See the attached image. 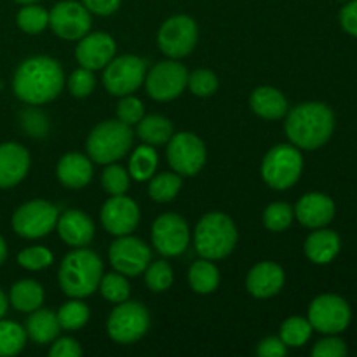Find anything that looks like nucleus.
<instances>
[{
    "mask_svg": "<svg viewBox=\"0 0 357 357\" xmlns=\"http://www.w3.org/2000/svg\"><path fill=\"white\" fill-rule=\"evenodd\" d=\"M65 87V72L54 58L31 56L20 63L13 77L16 98L28 105H44L56 100Z\"/></svg>",
    "mask_w": 357,
    "mask_h": 357,
    "instance_id": "obj_1",
    "label": "nucleus"
},
{
    "mask_svg": "<svg viewBox=\"0 0 357 357\" xmlns=\"http://www.w3.org/2000/svg\"><path fill=\"white\" fill-rule=\"evenodd\" d=\"M284 131L291 145L303 150H317L326 145L335 131V114L328 105L307 101L288 110Z\"/></svg>",
    "mask_w": 357,
    "mask_h": 357,
    "instance_id": "obj_2",
    "label": "nucleus"
},
{
    "mask_svg": "<svg viewBox=\"0 0 357 357\" xmlns=\"http://www.w3.org/2000/svg\"><path fill=\"white\" fill-rule=\"evenodd\" d=\"M103 275V261L87 248H75L65 255L58 272L59 288L70 298H86L98 289Z\"/></svg>",
    "mask_w": 357,
    "mask_h": 357,
    "instance_id": "obj_3",
    "label": "nucleus"
},
{
    "mask_svg": "<svg viewBox=\"0 0 357 357\" xmlns=\"http://www.w3.org/2000/svg\"><path fill=\"white\" fill-rule=\"evenodd\" d=\"M194 244L201 258L223 260L237 244L236 223L225 213H208L195 225Z\"/></svg>",
    "mask_w": 357,
    "mask_h": 357,
    "instance_id": "obj_4",
    "label": "nucleus"
},
{
    "mask_svg": "<svg viewBox=\"0 0 357 357\" xmlns=\"http://www.w3.org/2000/svg\"><path fill=\"white\" fill-rule=\"evenodd\" d=\"M135 135L131 126L124 124L119 119H108L94 126L93 131L87 136V153L89 159L98 164L117 162L131 150Z\"/></svg>",
    "mask_w": 357,
    "mask_h": 357,
    "instance_id": "obj_5",
    "label": "nucleus"
},
{
    "mask_svg": "<svg viewBox=\"0 0 357 357\" xmlns=\"http://www.w3.org/2000/svg\"><path fill=\"white\" fill-rule=\"evenodd\" d=\"M303 157L295 145H275L265 153L261 162V178L274 190H286L300 180Z\"/></svg>",
    "mask_w": 357,
    "mask_h": 357,
    "instance_id": "obj_6",
    "label": "nucleus"
},
{
    "mask_svg": "<svg viewBox=\"0 0 357 357\" xmlns=\"http://www.w3.org/2000/svg\"><path fill=\"white\" fill-rule=\"evenodd\" d=\"M150 326L149 310L139 302L117 303L112 314L108 316L107 330L108 335L117 344H135L139 338L145 337Z\"/></svg>",
    "mask_w": 357,
    "mask_h": 357,
    "instance_id": "obj_7",
    "label": "nucleus"
},
{
    "mask_svg": "<svg viewBox=\"0 0 357 357\" xmlns=\"http://www.w3.org/2000/svg\"><path fill=\"white\" fill-rule=\"evenodd\" d=\"M58 208L52 202L44 201V199H33L14 211L13 220V230L20 237L24 239H40L45 237L58 222Z\"/></svg>",
    "mask_w": 357,
    "mask_h": 357,
    "instance_id": "obj_8",
    "label": "nucleus"
},
{
    "mask_svg": "<svg viewBox=\"0 0 357 357\" xmlns=\"http://www.w3.org/2000/svg\"><path fill=\"white\" fill-rule=\"evenodd\" d=\"M197 38V23L187 14H176L160 24L157 44L160 51L171 59H180L194 51Z\"/></svg>",
    "mask_w": 357,
    "mask_h": 357,
    "instance_id": "obj_9",
    "label": "nucleus"
},
{
    "mask_svg": "<svg viewBox=\"0 0 357 357\" xmlns=\"http://www.w3.org/2000/svg\"><path fill=\"white\" fill-rule=\"evenodd\" d=\"M146 63L139 56L124 54L114 58L103 68V86L114 96H128L143 84Z\"/></svg>",
    "mask_w": 357,
    "mask_h": 357,
    "instance_id": "obj_10",
    "label": "nucleus"
},
{
    "mask_svg": "<svg viewBox=\"0 0 357 357\" xmlns=\"http://www.w3.org/2000/svg\"><path fill=\"white\" fill-rule=\"evenodd\" d=\"M167 160L180 176H195L206 164V145L194 132H176L167 142Z\"/></svg>",
    "mask_w": 357,
    "mask_h": 357,
    "instance_id": "obj_11",
    "label": "nucleus"
},
{
    "mask_svg": "<svg viewBox=\"0 0 357 357\" xmlns=\"http://www.w3.org/2000/svg\"><path fill=\"white\" fill-rule=\"evenodd\" d=\"M146 93L155 101L176 100L185 91L188 82V72L181 63L160 61L150 68L145 75Z\"/></svg>",
    "mask_w": 357,
    "mask_h": 357,
    "instance_id": "obj_12",
    "label": "nucleus"
},
{
    "mask_svg": "<svg viewBox=\"0 0 357 357\" xmlns=\"http://www.w3.org/2000/svg\"><path fill=\"white\" fill-rule=\"evenodd\" d=\"M351 307L338 295H321L309 307V323L324 335H338L351 324Z\"/></svg>",
    "mask_w": 357,
    "mask_h": 357,
    "instance_id": "obj_13",
    "label": "nucleus"
},
{
    "mask_svg": "<svg viewBox=\"0 0 357 357\" xmlns=\"http://www.w3.org/2000/svg\"><path fill=\"white\" fill-rule=\"evenodd\" d=\"M49 26L63 40H80L91 30V13L75 0H61L49 10Z\"/></svg>",
    "mask_w": 357,
    "mask_h": 357,
    "instance_id": "obj_14",
    "label": "nucleus"
},
{
    "mask_svg": "<svg viewBox=\"0 0 357 357\" xmlns=\"http://www.w3.org/2000/svg\"><path fill=\"white\" fill-rule=\"evenodd\" d=\"M108 258H110V264L115 272H121L122 275H128V278H135V275L145 272L152 260V253L142 239L128 234V236H119V239L112 243L110 250H108Z\"/></svg>",
    "mask_w": 357,
    "mask_h": 357,
    "instance_id": "obj_15",
    "label": "nucleus"
},
{
    "mask_svg": "<svg viewBox=\"0 0 357 357\" xmlns=\"http://www.w3.org/2000/svg\"><path fill=\"white\" fill-rule=\"evenodd\" d=\"M190 243V230L187 222L176 213H164L157 216L152 225V244L162 257H178Z\"/></svg>",
    "mask_w": 357,
    "mask_h": 357,
    "instance_id": "obj_16",
    "label": "nucleus"
},
{
    "mask_svg": "<svg viewBox=\"0 0 357 357\" xmlns=\"http://www.w3.org/2000/svg\"><path fill=\"white\" fill-rule=\"evenodd\" d=\"M101 223L112 236H128L139 223L138 204L126 194L112 195L101 208Z\"/></svg>",
    "mask_w": 357,
    "mask_h": 357,
    "instance_id": "obj_17",
    "label": "nucleus"
},
{
    "mask_svg": "<svg viewBox=\"0 0 357 357\" xmlns=\"http://www.w3.org/2000/svg\"><path fill=\"white\" fill-rule=\"evenodd\" d=\"M115 51H117V45L112 35L105 31H93V33L84 35L79 40L75 58L82 68L96 72V70H103L114 59Z\"/></svg>",
    "mask_w": 357,
    "mask_h": 357,
    "instance_id": "obj_18",
    "label": "nucleus"
},
{
    "mask_svg": "<svg viewBox=\"0 0 357 357\" xmlns=\"http://www.w3.org/2000/svg\"><path fill=\"white\" fill-rule=\"evenodd\" d=\"M30 153L23 145L7 142L0 145V188H13L30 169Z\"/></svg>",
    "mask_w": 357,
    "mask_h": 357,
    "instance_id": "obj_19",
    "label": "nucleus"
},
{
    "mask_svg": "<svg viewBox=\"0 0 357 357\" xmlns=\"http://www.w3.org/2000/svg\"><path fill=\"white\" fill-rule=\"evenodd\" d=\"M335 202L328 195L319 192H310L298 199L295 206V216L303 227L309 229H321L331 223L335 218Z\"/></svg>",
    "mask_w": 357,
    "mask_h": 357,
    "instance_id": "obj_20",
    "label": "nucleus"
},
{
    "mask_svg": "<svg viewBox=\"0 0 357 357\" xmlns=\"http://www.w3.org/2000/svg\"><path fill=\"white\" fill-rule=\"evenodd\" d=\"M284 271L274 261H261L250 271L246 278V288L255 298H272L284 286Z\"/></svg>",
    "mask_w": 357,
    "mask_h": 357,
    "instance_id": "obj_21",
    "label": "nucleus"
},
{
    "mask_svg": "<svg viewBox=\"0 0 357 357\" xmlns=\"http://www.w3.org/2000/svg\"><path fill=\"white\" fill-rule=\"evenodd\" d=\"M56 229H58L63 243L72 248L87 246L94 237L93 220L80 209H68L63 215H59Z\"/></svg>",
    "mask_w": 357,
    "mask_h": 357,
    "instance_id": "obj_22",
    "label": "nucleus"
},
{
    "mask_svg": "<svg viewBox=\"0 0 357 357\" xmlns=\"http://www.w3.org/2000/svg\"><path fill=\"white\" fill-rule=\"evenodd\" d=\"M56 174H58V180L61 181L63 187L79 190V188L89 185L91 178H93V162H91L89 157L82 155V153H65L58 160Z\"/></svg>",
    "mask_w": 357,
    "mask_h": 357,
    "instance_id": "obj_23",
    "label": "nucleus"
},
{
    "mask_svg": "<svg viewBox=\"0 0 357 357\" xmlns=\"http://www.w3.org/2000/svg\"><path fill=\"white\" fill-rule=\"evenodd\" d=\"M250 107L258 117L265 121H279L289 110L284 94L271 86L257 87L250 96Z\"/></svg>",
    "mask_w": 357,
    "mask_h": 357,
    "instance_id": "obj_24",
    "label": "nucleus"
},
{
    "mask_svg": "<svg viewBox=\"0 0 357 357\" xmlns=\"http://www.w3.org/2000/svg\"><path fill=\"white\" fill-rule=\"evenodd\" d=\"M342 241L337 232L328 229H316V232L310 234L303 244V251H305L307 258L312 264L317 265H326L337 258L340 253Z\"/></svg>",
    "mask_w": 357,
    "mask_h": 357,
    "instance_id": "obj_25",
    "label": "nucleus"
},
{
    "mask_svg": "<svg viewBox=\"0 0 357 357\" xmlns=\"http://www.w3.org/2000/svg\"><path fill=\"white\" fill-rule=\"evenodd\" d=\"M24 331H26V337H30L35 344L47 345L58 338L61 326H59L58 316L52 310L37 309L28 316Z\"/></svg>",
    "mask_w": 357,
    "mask_h": 357,
    "instance_id": "obj_26",
    "label": "nucleus"
},
{
    "mask_svg": "<svg viewBox=\"0 0 357 357\" xmlns=\"http://www.w3.org/2000/svg\"><path fill=\"white\" fill-rule=\"evenodd\" d=\"M45 293L40 282L33 279H21L16 284H13L9 293V303L20 312H33L40 309L44 303Z\"/></svg>",
    "mask_w": 357,
    "mask_h": 357,
    "instance_id": "obj_27",
    "label": "nucleus"
},
{
    "mask_svg": "<svg viewBox=\"0 0 357 357\" xmlns=\"http://www.w3.org/2000/svg\"><path fill=\"white\" fill-rule=\"evenodd\" d=\"M188 284L199 295H209L216 291L220 284V272L213 260H197L188 268Z\"/></svg>",
    "mask_w": 357,
    "mask_h": 357,
    "instance_id": "obj_28",
    "label": "nucleus"
},
{
    "mask_svg": "<svg viewBox=\"0 0 357 357\" xmlns=\"http://www.w3.org/2000/svg\"><path fill=\"white\" fill-rule=\"evenodd\" d=\"M173 135V122L164 115H143L138 122V136L146 145H164Z\"/></svg>",
    "mask_w": 357,
    "mask_h": 357,
    "instance_id": "obj_29",
    "label": "nucleus"
},
{
    "mask_svg": "<svg viewBox=\"0 0 357 357\" xmlns=\"http://www.w3.org/2000/svg\"><path fill=\"white\" fill-rule=\"evenodd\" d=\"M157 164H159V155L152 145L136 146L129 160V176L135 178L136 181L150 180L155 173Z\"/></svg>",
    "mask_w": 357,
    "mask_h": 357,
    "instance_id": "obj_30",
    "label": "nucleus"
},
{
    "mask_svg": "<svg viewBox=\"0 0 357 357\" xmlns=\"http://www.w3.org/2000/svg\"><path fill=\"white\" fill-rule=\"evenodd\" d=\"M26 345V331L14 321L0 319V357L17 356Z\"/></svg>",
    "mask_w": 357,
    "mask_h": 357,
    "instance_id": "obj_31",
    "label": "nucleus"
},
{
    "mask_svg": "<svg viewBox=\"0 0 357 357\" xmlns=\"http://www.w3.org/2000/svg\"><path fill=\"white\" fill-rule=\"evenodd\" d=\"M312 330L314 328L309 323V319L293 316L281 324V335H279V338L284 342L286 347H303L310 340V337H312Z\"/></svg>",
    "mask_w": 357,
    "mask_h": 357,
    "instance_id": "obj_32",
    "label": "nucleus"
},
{
    "mask_svg": "<svg viewBox=\"0 0 357 357\" xmlns=\"http://www.w3.org/2000/svg\"><path fill=\"white\" fill-rule=\"evenodd\" d=\"M181 176L178 173H160L150 178L149 195L155 202H169L180 194Z\"/></svg>",
    "mask_w": 357,
    "mask_h": 357,
    "instance_id": "obj_33",
    "label": "nucleus"
},
{
    "mask_svg": "<svg viewBox=\"0 0 357 357\" xmlns=\"http://www.w3.org/2000/svg\"><path fill=\"white\" fill-rule=\"evenodd\" d=\"M16 23L24 33L37 35L49 26V10L37 3H26L17 13Z\"/></svg>",
    "mask_w": 357,
    "mask_h": 357,
    "instance_id": "obj_34",
    "label": "nucleus"
},
{
    "mask_svg": "<svg viewBox=\"0 0 357 357\" xmlns=\"http://www.w3.org/2000/svg\"><path fill=\"white\" fill-rule=\"evenodd\" d=\"M58 321L61 330L68 331H77L82 326H86V323L89 321V307L84 302H80V298H73L70 302H66L65 305H61V309L58 310Z\"/></svg>",
    "mask_w": 357,
    "mask_h": 357,
    "instance_id": "obj_35",
    "label": "nucleus"
},
{
    "mask_svg": "<svg viewBox=\"0 0 357 357\" xmlns=\"http://www.w3.org/2000/svg\"><path fill=\"white\" fill-rule=\"evenodd\" d=\"M98 289H100L105 300H108L110 303H115V305L129 300V295H131L128 279L121 272H110V274L101 275Z\"/></svg>",
    "mask_w": 357,
    "mask_h": 357,
    "instance_id": "obj_36",
    "label": "nucleus"
},
{
    "mask_svg": "<svg viewBox=\"0 0 357 357\" xmlns=\"http://www.w3.org/2000/svg\"><path fill=\"white\" fill-rule=\"evenodd\" d=\"M143 274H145V282L150 291L162 293L173 286V268H171V265L166 260H157L149 264V267L145 268Z\"/></svg>",
    "mask_w": 357,
    "mask_h": 357,
    "instance_id": "obj_37",
    "label": "nucleus"
},
{
    "mask_svg": "<svg viewBox=\"0 0 357 357\" xmlns=\"http://www.w3.org/2000/svg\"><path fill=\"white\" fill-rule=\"evenodd\" d=\"M295 213L293 208L286 202H272L264 211V225L271 232H284L293 223Z\"/></svg>",
    "mask_w": 357,
    "mask_h": 357,
    "instance_id": "obj_38",
    "label": "nucleus"
},
{
    "mask_svg": "<svg viewBox=\"0 0 357 357\" xmlns=\"http://www.w3.org/2000/svg\"><path fill=\"white\" fill-rule=\"evenodd\" d=\"M218 77L208 68H199L188 73V89L197 98H209L218 91Z\"/></svg>",
    "mask_w": 357,
    "mask_h": 357,
    "instance_id": "obj_39",
    "label": "nucleus"
},
{
    "mask_svg": "<svg viewBox=\"0 0 357 357\" xmlns=\"http://www.w3.org/2000/svg\"><path fill=\"white\" fill-rule=\"evenodd\" d=\"M101 185L110 195H122L129 190V173L119 164H107L101 176Z\"/></svg>",
    "mask_w": 357,
    "mask_h": 357,
    "instance_id": "obj_40",
    "label": "nucleus"
},
{
    "mask_svg": "<svg viewBox=\"0 0 357 357\" xmlns=\"http://www.w3.org/2000/svg\"><path fill=\"white\" fill-rule=\"evenodd\" d=\"M52 260H54V257L44 246L24 248L17 255V264L23 268H26V271H44V268H47L52 264Z\"/></svg>",
    "mask_w": 357,
    "mask_h": 357,
    "instance_id": "obj_41",
    "label": "nucleus"
},
{
    "mask_svg": "<svg viewBox=\"0 0 357 357\" xmlns=\"http://www.w3.org/2000/svg\"><path fill=\"white\" fill-rule=\"evenodd\" d=\"M68 91L75 98H87L96 87V79H94L93 70H87L80 66L79 70L68 77Z\"/></svg>",
    "mask_w": 357,
    "mask_h": 357,
    "instance_id": "obj_42",
    "label": "nucleus"
},
{
    "mask_svg": "<svg viewBox=\"0 0 357 357\" xmlns=\"http://www.w3.org/2000/svg\"><path fill=\"white\" fill-rule=\"evenodd\" d=\"M143 115H145V107H143V103L138 100V98L131 96V94L122 96V100L119 101L117 105L119 121H122L128 126H135L142 121Z\"/></svg>",
    "mask_w": 357,
    "mask_h": 357,
    "instance_id": "obj_43",
    "label": "nucleus"
},
{
    "mask_svg": "<svg viewBox=\"0 0 357 357\" xmlns=\"http://www.w3.org/2000/svg\"><path fill=\"white\" fill-rule=\"evenodd\" d=\"M314 357H345L347 356V345L342 338L330 335L328 338L317 342L312 349Z\"/></svg>",
    "mask_w": 357,
    "mask_h": 357,
    "instance_id": "obj_44",
    "label": "nucleus"
},
{
    "mask_svg": "<svg viewBox=\"0 0 357 357\" xmlns=\"http://www.w3.org/2000/svg\"><path fill=\"white\" fill-rule=\"evenodd\" d=\"M49 356L51 357H79L82 356V347L75 338H59V340L52 342V347L49 349Z\"/></svg>",
    "mask_w": 357,
    "mask_h": 357,
    "instance_id": "obj_45",
    "label": "nucleus"
},
{
    "mask_svg": "<svg viewBox=\"0 0 357 357\" xmlns=\"http://www.w3.org/2000/svg\"><path fill=\"white\" fill-rule=\"evenodd\" d=\"M23 128L31 136H44L47 132V119L42 112L26 110L23 112Z\"/></svg>",
    "mask_w": 357,
    "mask_h": 357,
    "instance_id": "obj_46",
    "label": "nucleus"
},
{
    "mask_svg": "<svg viewBox=\"0 0 357 357\" xmlns=\"http://www.w3.org/2000/svg\"><path fill=\"white\" fill-rule=\"evenodd\" d=\"M288 347L278 337H267L258 344L257 354L260 357H284Z\"/></svg>",
    "mask_w": 357,
    "mask_h": 357,
    "instance_id": "obj_47",
    "label": "nucleus"
},
{
    "mask_svg": "<svg viewBox=\"0 0 357 357\" xmlns=\"http://www.w3.org/2000/svg\"><path fill=\"white\" fill-rule=\"evenodd\" d=\"M340 24L349 35L357 37V0L345 3L340 10Z\"/></svg>",
    "mask_w": 357,
    "mask_h": 357,
    "instance_id": "obj_48",
    "label": "nucleus"
},
{
    "mask_svg": "<svg viewBox=\"0 0 357 357\" xmlns=\"http://www.w3.org/2000/svg\"><path fill=\"white\" fill-rule=\"evenodd\" d=\"M122 0H82L86 9L96 16H110L121 7Z\"/></svg>",
    "mask_w": 357,
    "mask_h": 357,
    "instance_id": "obj_49",
    "label": "nucleus"
},
{
    "mask_svg": "<svg viewBox=\"0 0 357 357\" xmlns=\"http://www.w3.org/2000/svg\"><path fill=\"white\" fill-rule=\"evenodd\" d=\"M7 309H9V298H7V295L2 291V288H0V319L6 316Z\"/></svg>",
    "mask_w": 357,
    "mask_h": 357,
    "instance_id": "obj_50",
    "label": "nucleus"
},
{
    "mask_svg": "<svg viewBox=\"0 0 357 357\" xmlns=\"http://www.w3.org/2000/svg\"><path fill=\"white\" fill-rule=\"evenodd\" d=\"M7 260V244L3 241V237L0 236V265Z\"/></svg>",
    "mask_w": 357,
    "mask_h": 357,
    "instance_id": "obj_51",
    "label": "nucleus"
},
{
    "mask_svg": "<svg viewBox=\"0 0 357 357\" xmlns=\"http://www.w3.org/2000/svg\"><path fill=\"white\" fill-rule=\"evenodd\" d=\"M14 2L23 3V6H26V3H35V2H38V0H14Z\"/></svg>",
    "mask_w": 357,
    "mask_h": 357,
    "instance_id": "obj_52",
    "label": "nucleus"
},
{
    "mask_svg": "<svg viewBox=\"0 0 357 357\" xmlns=\"http://www.w3.org/2000/svg\"><path fill=\"white\" fill-rule=\"evenodd\" d=\"M342 2H345V0H342Z\"/></svg>",
    "mask_w": 357,
    "mask_h": 357,
    "instance_id": "obj_53",
    "label": "nucleus"
}]
</instances>
